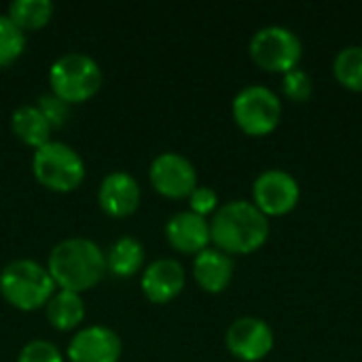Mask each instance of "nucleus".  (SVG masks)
Masks as SVG:
<instances>
[{"label":"nucleus","mask_w":362,"mask_h":362,"mask_svg":"<svg viewBox=\"0 0 362 362\" xmlns=\"http://www.w3.org/2000/svg\"><path fill=\"white\" fill-rule=\"evenodd\" d=\"M210 238L214 248L231 255H250L269 238V218L246 199H233L212 214Z\"/></svg>","instance_id":"nucleus-1"},{"label":"nucleus","mask_w":362,"mask_h":362,"mask_svg":"<svg viewBox=\"0 0 362 362\" xmlns=\"http://www.w3.org/2000/svg\"><path fill=\"white\" fill-rule=\"evenodd\" d=\"M301 199L299 180L280 168L263 170L252 182V204L269 218L284 216L297 208Z\"/></svg>","instance_id":"nucleus-8"},{"label":"nucleus","mask_w":362,"mask_h":362,"mask_svg":"<svg viewBox=\"0 0 362 362\" xmlns=\"http://www.w3.org/2000/svg\"><path fill=\"white\" fill-rule=\"evenodd\" d=\"M187 284V272L180 261L172 257H163L144 267L140 286L148 301L153 303H170L176 299Z\"/></svg>","instance_id":"nucleus-12"},{"label":"nucleus","mask_w":362,"mask_h":362,"mask_svg":"<svg viewBox=\"0 0 362 362\" xmlns=\"http://www.w3.org/2000/svg\"><path fill=\"white\" fill-rule=\"evenodd\" d=\"M38 110L45 115V119L49 121L51 129L62 127L68 119H70V104L64 102L62 98H57L55 93H45L38 100Z\"/></svg>","instance_id":"nucleus-24"},{"label":"nucleus","mask_w":362,"mask_h":362,"mask_svg":"<svg viewBox=\"0 0 362 362\" xmlns=\"http://www.w3.org/2000/svg\"><path fill=\"white\" fill-rule=\"evenodd\" d=\"M231 115L244 134L267 136L282 121V102L274 89L252 83L235 93L231 102Z\"/></svg>","instance_id":"nucleus-7"},{"label":"nucleus","mask_w":362,"mask_h":362,"mask_svg":"<svg viewBox=\"0 0 362 362\" xmlns=\"http://www.w3.org/2000/svg\"><path fill=\"white\" fill-rule=\"evenodd\" d=\"M276 337L274 329L267 320L257 316H240L235 318L227 333L225 346L227 350L242 362H259L274 350Z\"/></svg>","instance_id":"nucleus-9"},{"label":"nucleus","mask_w":362,"mask_h":362,"mask_svg":"<svg viewBox=\"0 0 362 362\" xmlns=\"http://www.w3.org/2000/svg\"><path fill=\"white\" fill-rule=\"evenodd\" d=\"M53 11L55 6L51 0H13L6 15L25 32L47 25L53 17Z\"/></svg>","instance_id":"nucleus-19"},{"label":"nucleus","mask_w":362,"mask_h":362,"mask_svg":"<svg viewBox=\"0 0 362 362\" xmlns=\"http://www.w3.org/2000/svg\"><path fill=\"white\" fill-rule=\"evenodd\" d=\"M140 197H142V191H140L138 180L129 172H123V170L106 174L98 189L100 208L108 216H115V218L134 214L140 206Z\"/></svg>","instance_id":"nucleus-13"},{"label":"nucleus","mask_w":362,"mask_h":362,"mask_svg":"<svg viewBox=\"0 0 362 362\" xmlns=\"http://www.w3.org/2000/svg\"><path fill=\"white\" fill-rule=\"evenodd\" d=\"M165 238L174 250L185 255H197L212 242L210 221L191 210L176 212L165 223Z\"/></svg>","instance_id":"nucleus-14"},{"label":"nucleus","mask_w":362,"mask_h":362,"mask_svg":"<svg viewBox=\"0 0 362 362\" xmlns=\"http://www.w3.org/2000/svg\"><path fill=\"white\" fill-rule=\"evenodd\" d=\"M25 49V32L8 17L0 15V68L13 64Z\"/></svg>","instance_id":"nucleus-21"},{"label":"nucleus","mask_w":362,"mask_h":362,"mask_svg":"<svg viewBox=\"0 0 362 362\" xmlns=\"http://www.w3.org/2000/svg\"><path fill=\"white\" fill-rule=\"evenodd\" d=\"M32 172L42 187L68 193L85 180V161L70 144L49 140L36 148L32 157Z\"/></svg>","instance_id":"nucleus-5"},{"label":"nucleus","mask_w":362,"mask_h":362,"mask_svg":"<svg viewBox=\"0 0 362 362\" xmlns=\"http://www.w3.org/2000/svg\"><path fill=\"white\" fill-rule=\"evenodd\" d=\"M102 81L104 74L100 64L91 55L81 51L59 55L49 70L51 93H55L70 106L91 100L100 91Z\"/></svg>","instance_id":"nucleus-4"},{"label":"nucleus","mask_w":362,"mask_h":362,"mask_svg":"<svg viewBox=\"0 0 362 362\" xmlns=\"http://www.w3.org/2000/svg\"><path fill=\"white\" fill-rule=\"evenodd\" d=\"M123 352L121 337L102 325L81 329L68 344L70 362H119Z\"/></svg>","instance_id":"nucleus-11"},{"label":"nucleus","mask_w":362,"mask_h":362,"mask_svg":"<svg viewBox=\"0 0 362 362\" xmlns=\"http://www.w3.org/2000/svg\"><path fill=\"white\" fill-rule=\"evenodd\" d=\"M335 78L350 91H362V45H348L333 59Z\"/></svg>","instance_id":"nucleus-20"},{"label":"nucleus","mask_w":362,"mask_h":362,"mask_svg":"<svg viewBox=\"0 0 362 362\" xmlns=\"http://www.w3.org/2000/svg\"><path fill=\"white\" fill-rule=\"evenodd\" d=\"M47 269L57 288L81 295L104 278L106 257L89 238H66L53 246Z\"/></svg>","instance_id":"nucleus-2"},{"label":"nucleus","mask_w":362,"mask_h":362,"mask_svg":"<svg viewBox=\"0 0 362 362\" xmlns=\"http://www.w3.org/2000/svg\"><path fill=\"white\" fill-rule=\"evenodd\" d=\"M53 293L55 282L49 269L32 259H15L0 272V295L17 310L45 308Z\"/></svg>","instance_id":"nucleus-3"},{"label":"nucleus","mask_w":362,"mask_h":362,"mask_svg":"<svg viewBox=\"0 0 362 362\" xmlns=\"http://www.w3.org/2000/svg\"><path fill=\"white\" fill-rule=\"evenodd\" d=\"M11 129L23 144L34 148H40L51 140V125L36 104L17 106L11 115Z\"/></svg>","instance_id":"nucleus-16"},{"label":"nucleus","mask_w":362,"mask_h":362,"mask_svg":"<svg viewBox=\"0 0 362 362\" xmlns=\"http://www.w3.org/2000/svg\"><path fill=\"white\" fill-rule=\"evenodd\" d=\"M148 178L157 193L170 199H182L193 193L197 187V172L191 159L176 151L159 153L148 170Z\"/></svg>","instance_id":"nucleus-10"},{"label":"nucleus","mask_w":362,"mask_h":362,"mask_svg":"<svg viewBox=\"0 0 362 362\" xmlns=\"http://www.w3.org/2000/svg\"><path fill=\"white\" fill-rule=\"evenodd\" d=\"M193 278L206 293H223L233 280V259L218 248H204L193 259Z\"/></svg>","instance_id":"nucleus-15"},{"label":"nucleus","mask_w":362,"mask_h":362,"mask_svg":"<svg viewBox=\"0 0 362 362\" xmlns=\"http://www.w3.org/2000/svg\"><path fill=\"white\" fill-rule=\"evenodd\" d=\"M248 53L259 68L284 74L293 68H299L303 57V42L295 30L272 23L259 28L250 36Z\"/></svg>","instance_id":"nucleus-6"},{"label":"nucleus","mask_w":362,"mask_h":362,"mask_svg":"<svg viewBox=\"0 0 362 362\" xmlns=\"http://www.w3.org/2000/svg\"><path fill=\"white\" fill-rule=\"evenodd\" d=\"M189 210L199 214V216H208V214H214L218 210V193L212 189V187H206V185H197L193 189V193L189 195Z\"/></svg>","instance_id":"nucleus-25"},{"label":"nucleus","mask_w":362,"mask_h":362,"mask_svg":"<svg viewBox=\"0 0 362 362\" xmlns=\"http://www.w3.org/2000/svg\"><path fill=\"white\" fill-rule=\"evenodd\" d=\"M17 362H64V356L55 344L47 339H30L21 348Z\"/></svg>","instance_id":"nucleus-23"},{"label":"nucleus","mask_w":362,"mask_h":362,"mask_svg":"<svg viewBox=\"0 0 362 362\" xmlns=\"http://www.w3.org/2000/svg\"><path fill=\"white\" fill-rule=\"evenodd\" d=\"M47 320L57 331H72L85 318V301L78 293L72 291H55L45 305Z\"/></svg>","instance_id":"nucleus-17"},{"label":"nucleus","mask_w":362,"mask_h":362,"mask_svg":"<svg viewBox=\"0 0 362 362\" xmlns=\"http://www.w3.org/2000/svg\"><path fill=\"white\" fill-rule=\"evenodd\" d=\"M104 257H106V272L119 278H129L138 274L144 265V246L136 238L123 235L110 244Z\"/></svg>","instance_id":"nucleus-18"},{"label":"nucleus","mask_w":362,"mask_h":362,"mask_svg":"<svg viewBox=\"0 0 362 362\" xmlns=\"http://www.w3.org/2000/svg\"><path fill=\"white\" fill-rule=\"evenodd\" d=\"M282 93L297 104H303L314 93V81L312 74L303 68H293L282 74Z\"/></svg>","instance_id":"nucleus-22"}]
</instances>
